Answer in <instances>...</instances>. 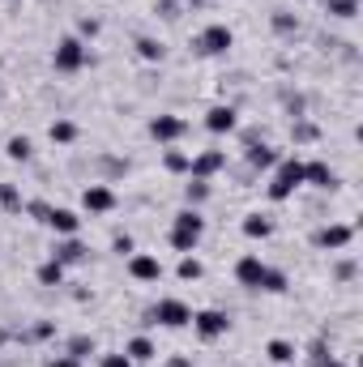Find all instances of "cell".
Returning <instances> with one entry per match:
<instances>
[{"mask_svg": "<svg viewBox=\"0 0 363 367\" xmlns=\"http://www.w3.org/2000/svg\"><path fill=\"white\" fill-rule=\"evenodd\" d=\"M201 235H205V218H201L197 210H180L175 222H171V248L188 257V252L201 244Z\"/></svg>", "mask_w": 363, "mask_h": 367, "instance_id": "obj_1", "label": "cell"}, {"mask_svg": "<svg viewBox=\"0 0 363 367\" xmlns=\"http://www.w3.org/2000/svg\"><path fill=\"white\" fill-rule=\"evenodd\" d=\"M300 184H304V162H300V158H287V162L278 167L274 184H270V201H287Z\"/></svg>", "mask_w": 363, "mask_h": 367, "instance_id": "obj_2", "label": "cell"}, {"mask_svg": "<svg viewBox=\"0 0 363 367\" xmlns=\"http://www.w3.org/2000/svg\"><path fill=\"white\" fill-rule=\"evenodd\" d=\"M150 316H154V325H167V329H184V325L193 321V308H188L184 299H158Z\"/></svg>", "mask_w": 363, "mask_h": 367, "instance_id": "obj_3", "label": "cell"}, {"mask_svg": "<svg viewBox=\"0 0 363 367\" xmlns=\"http://www.w3.org/2000/svg\"><path fill=\"white\" fill-rule=\"evenodd\" d=\"M188 325L197 329V338H201V342H214V338H223V334L231 329V316H227V312L205 308V312H193V321H188Z\"/></svg>", "mask_w": 363, "mask_h": 367, "instance_id": "obj_4", "label": "cell"}, {"mask_svg": "<svg viewBox=\"0 0 363 367\" xmlns=\"http://www.w3.org/2000/svg\"><path fill=\"white\" fill-rule=\"evenodd\" d=\"M86 64V43L81 38H64L56 47V73H77Z\"/></svg>", "mask_w": 363, "mask_h": 367, "instance_id": "obj_5", "label": "cell"}, {"mask_svg": "<svg viewBox=\"0 0 363 367\" xmlns=\"http://www.w3.org/2000/svg\"><path fill=\"white\" fill-rule=\"evenodd\" d=\"M150 137L163 141V145H171V141L184 137V120H180V115H154V120H150Z\"/></svg>", "mask_w": 363, "mask_h": 367, "instance_id": "obj_6", "label": "cell"}, {"mask_svg": "<svg viewBox=\"0 0 363 367\" xmlns=\"http://www.w3.org/2000/svg\"><path fill=\"white\" fill-rule=\"evenodd\" d=\"M81 205H86L90 214H107V210H116V192H111L107 184H90V188L81 192Z\"/></svg>", "mask_w": 363, "mask_h": 367, "instance_id": "obj_7", "label": "cell"}, {"mask_svg": "<svg viewBox=\"0 0 363 367\" xmlns=\"http://www.w3.org/2000/svg\"><path fill=\"white\" fill-rule=\"evenodd\" d=\"M128 274H133L137 282H158V278H163V265H158V257L133 252V257H128Z\"/></svg>", "mask_w": 363, "mask_h": 367, "instance_id": "obj_8", "label": "cell"}, {"mask_svg": "<svg viewBox=\"0 0 363 367\" xmlns=\"http://www.w3.org/2000/svg\"><path fill=\"white\" fill-rule=\"evenodd\" d=\"M265 269H270V265H261V257H240V261H235V278H240V286H252V291H261Z\"/></svg>", "mask_w": 363, "mask_h": 367, "instance_id": "obj_9", "label": "cell"}, {"mask_svg": "<svg viewBox=\"0 0 363 367\" xmlns=\"http://www.w3.org/2000/svg\"><path fill=\"white\" fill-rule=\"evenodd\" d=\"M197 47H201L205 56H223V51L231 47V30H227V26H210V30H201Z\"/></svg>", "mask_w": 363, "mask_h": 367, "instance_id": "obj_10", "label": "cell"}, {"mask_svg": "<svg viewBox=\"0 0 363 367\" xmlns=\"http://www.w3.org/2000/svg\"><path fill=\"white\" fill-rule=\"evenodd\" d=\"M223 162H227V154H223V150H205V154H197V158L188 162V171H193V180H210Z\"/></svg>", "mask_w": 363, "mask_h": 367, "instance_id": "obj_11", "label": "cell"}, {"mask_svg": "<svg viewBox=\"0 0 363 367\" xmlns=\"http://www.w3.org/2000/svg\"><path fill=\"white\" fill-rule=\"evenodd\" d=\"M235 124H240L235 107H210V115H205V128L210 133H235Z\"/></svg>", "mask_w": 363, "mask_h": 367, "instance_id": "obj_12", "label": "cell"}, {"mask_svg": "<svg viewBox=\"0 0 363 367\" xmlns=\"http://www.w3.org/2000/svg\"><path fill=\"white\" fill-rule=\"evenodd\" d=\"M51 231H60V235H77V227H81V218L73 214V210H47V218H43Z\"/></svg>", "mask_w": 363, "mask_h": 367, "instance_id": "obj_13", "label": "cell"}, {"mask_svg": "<svg viewBox=\"0 0 363 367\" xmlns=\"http://www.w3.org/2000/svg\"><path fill=\"white\" fill-rule=\"evenodd\" d=\"M304 184H312V188H334L338 180H334V171H329L325 162H304Z\"/></svg>", "mask_w": 363, "mask_h": 367, "instance_id": "obj_14", "label": "cell"}, {"mask_svg": "<svg viewBox=\"0 0 363 367\" xmlns=\"http://www.w3.org/2000/svg\"><path fill=\"white\" fill-rule=\"evenodd\" d=\"M351 235H355L351 227H325V231L317 235V244H321V248H329V252H338V248H347V244H351Z\"/></svg>", "mask_w": 363, "mask_h": 367, "instance_id": "obj_15", "label": "cell"}, {"mask_svg": "<svg viewBox=\"0 0 363 367\" xmlns=\"http://www.w3.org/2000/svg\"><path fill=\"white\" fill-rule=\"evenodd\" d=\"M51 261H60V265H77V261H86V248H81V244L68 235V239H64V244L51 252Z\"/></svg>", "mask_w": 363, "mask_h": 367, "instance_id": "obj_16", "label": "cell"}, {"mask_svg": "<svg viewBox=\"0 0 363 367\" xmlns=\"http://www.w3.org/2000/svg\"><path fill=\"white\" fill-rule=\"evenodd\" d=\"M270 231H274V222H270L265 214H248V218H244V235H248V239H270Z\"/></svg>", "mask_w": 363, "mask_h": 367, "instance_id": "obj_17", "label": "cell"}, {"mask_svg": "<svg viewBox=\"0 0 363 367\" xmlns=\"http://www.w3.org/2000/svg\"><path fill=\"white\" fill-rule=\"evenodd\" d=\"M124 355H128L133 363H150V359H154V346H150V338H133V342L124 346Z\"/></svg>", "mask_w": 363, "mask_h": 367, "instance_id": "obj_18", "label": "cell"}, {"mask_svg": "<svg viewBox=\"0 0 363 367\" xmlns=\"http://www.w3.org/2000/svg\"><path fill=\"white\" fill-rule=\"evenodd\" d=\"M39 282H43V286H60V282H64V265H60V261L39 265Z\"/></svg>", "mask_w": 363, "mask_h": 367, "instance_id": "obj_19", "label": "cell"}, {"mask_svg": "<svg viewBox=\"0 0 363 367\" xmlns=\"http://www.w3.org/2000/svg\"><path fill=\"white\" fill-rule=\"evenodd\" d=\"M248 162L265 171V167H274V162H278V154H274L270 145H252V150H248Z\"/></svg>", "mask_w": 363, "mask_h": 367, "instance_id": "obj_20", "label": "cell"}, {"mask_svg": "<svg viewBox=\"0 0 363 367\" xmlns=\"http://www.w3.org/2000/svg\"><path fill=\"white\" fill-rule=\"evenodd\" d=\"M265 351H270V359H274V363H291V359H295V346H291V342H282V338H274Z\"/></svg>", "mask_w": 363, "mask_h": 367, "instance_id": "obj_21", "label": "cell"}, {"mask_svg": "<svg viewBox=\"0 0 363 367\" xmlns=\"http://www.w3.org/2000/svg\"><path fill=\"white\" fill-rule=\"evenodd\" d=\"M73 137H77V124H73V120H56V124H51V141H60V145H68Z\"/></svg>", "mask_w": 363, "mask_h": 367, "instance_id": "obj_22", "label": "cell"}, {"mask_svg": "<svg viewBox=\"0 0 363 367\" xmlns=\"http://www.w3.org/2000/svg\"><path fill=\"white\" fill-rule=\"evenodd\" d=\"M4 154H9V158H17V162H26V158H30V137H9Z\"/></svg>", "mask_w": 363, "mask_h": 367, "instance_id": "obj_23", "label": "cell"}, {"mask_svg": "<svg viewBox=\"0 0 363 367\" xmlns=\"http://www.w3.org/2000/svg\"><path fill=\"white\" fill-rule=\"evenodd\" d=\"M261 291H270V295H282V291H287V274H278V269H265V278H261Z\"/></svg>", "mask_w": 363, "mask_h": 367, "instance_id": "obj_24", "label": "cell"}, {"mask_svg": "<svg viewBox=\"0 0 363 367\" xmlns=\"http://www.w3.org/2000/svg\"><path fill=\"white\" fill-rule=\"evenodd\" d=\"M184 197H188V205H201V201L210 197V184H205V180H193V184L184 188Z\"/></svg>", "mask_w": 363, "mask_h": 367, "instance_id": "obj_25", "label": "cell"}, {"mask_svg": "<svg viewBox=\"0 0 363 367\" xmlns=\"http://www.w3.org/2000/svg\"><path fill=\"white\" fill-rule=\"evenodd\" d=\"M201 274H205V269H201L197 257H184V261H180V278H184V282H197Z\"/></svg>", "mask_w": 363, "mask_h": 367, "instance_id": "obj_26", "label": "cell"}, {"mask_svg": "<svg viewBox=\"0 0 363 367\" xmlns=\"http://www.w3.org/2000/svg\"><path fill=\"white\" fill-rule=\"evenodd\" d=\"M0 205H4V210H13V214H17V210H21V192H17V188H13V184H0Z\"/></svg>", "mask_w": 363, "mask_h": 367, "instance_id": "obj_27", "label": "cell"}, {"mask_svg": "<svg viewBox=\"0 0 363 367\" xmlns=\"http://www.w3.org/2000/svg\"><path fill=\"white\" fill-rule=\"evenodd\" d=\"M137 51H141L145 60H163V43H158V38H137Z\"/></svg>", "mask_w": 363, "mask_h": 367, "instance_id": "obj_28", "label": "cell"}, {"mask_svg": "<svg viewBox=\"0 0 363 367\" xmlns=\"http://www.w3.org/2000/svg\"><path fill=\"white\" fill-rule=\"evenodd\" d=\"M68 355L81 363L86 355H94V342H90V338H73V342H68Z\"/></svg>", "mask_w": 363, "mask_h": 367, "instance_id": "obj_29", "label": "cell"}, {"mask_svg": "<svg viewBox=\"0 0 363 367\" xmlns=\"http://www.w3.org/2000/svg\"><path fill=\"white\" fill-rule=\"evenodd\" d=\"M334 17H355V0H325Z\"/></svg>", "mask_w": 363, "mask_h": 367, "instance_id": "obj_30", "label": "cell"}, {"mask_svg": "<svg viewBox=\"0 0 363 367\" xmlns=\"http://www.w3.org/2000/svg\"><path fill=\"white\" fill-rule=\"evenodd\" d=\"M188 162H193L188 154H175V150L167 154V171H188Z\"/></svg>", "mask_w": 363, "mask_h": 367, "instance_id": "obj_31", "label": "cell"}, {"mask_svg": "<svg viewBox=\"0 0 363 367\" xmlns=\"http://www.w3.org/2000/svg\"><path fill=\"white\" fill-rule=\"evenodd\" d=\"M103 367H133V359L120 351V355H103Z\"/></svg>", "mask_w": 363, "mask_h": 367, "instance_id": "obj_32", "label": "cell"}, {"mask_svg": "<svg viewBox=\"0 0 363 367\" xmlns=\"http://www.w3.org/2000/svg\"><path fill=\"white\" fill-rule=\"evenodd\" d=\"M47 367H81V363H77L73 355H60V359H51V363H47Z\"/></svg>", "mask_w": 363, "mask_h": 367, "instance_id": "obj_33", "label": "cell"}, {"mask_svg": "<svg viewBox=\"0 0 363 367\" xmlns=\"http://www.w3.org/2000/svg\"><path fill=\"white\" fill-rule=\"evenodd\" d=\"M116 252H133V239L128 235H116Z\"/></svg>", "mask_w": 363, "mask_h": 367, "instance_id": "obj_34", "label": "cell"}, {"mask_svg": "<svg viewBox=\"0 0 363 367\" xmlns=\"http://www.w3.org/2000/svg\"><path fill=\"white\" fill-rule=\"evenodd\" d=\"M321 367H347V363H334V359H321Z\"/></svg>", "mask_w": 363, "mask_h": 367, "instance_id": "obj_35", "label": "cell"}]
</instances>
